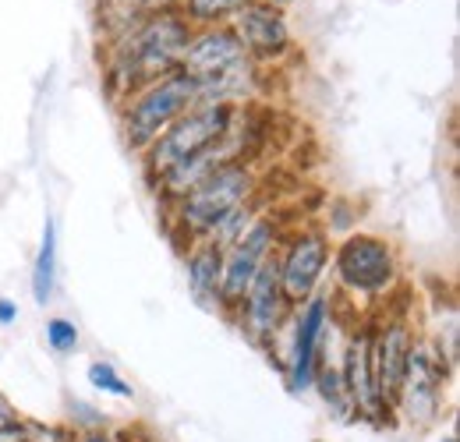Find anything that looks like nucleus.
Returning <instances> with one entry per match:
<instances>
[{
  "label": "nucleus",
  "mask_w": 460,
  "mask_h": 442,
  "mask_svg": "<svg viewBox=\"0 0 460 442\" xmlns=\"http://www.w3.org/2000/svg\"><path fill=\"white\" fill-rule=\"evenodd\" d=\"M259 213H262V202H259V199H255V202H244V206H237L234 213H227V217L217 223L202 241H209V244H217L220 252H227L230 244L248 230V223L255 220Z\"/></svg>",
  "instance_id": "6ab92c4d"
},
{
  "label": "nucleus",
  "mask_w": 460,
  "mask_h": 442,
  "mask_svg": "<svg viewBox=\"0 0 460 442\" xmlns=\"http://www.w3.org/2000/svg\"><path fill=\"white\" fill-rule=\"evenodd\" d=\"M32 301L40 308H47L54 301V290H58V220L47 217L43 220V237H40V248H36V259H32Z\"/></svg>",
  "instance_id": "dca6fc26"
},
{
  "label": "nucleus",
  "mask_w": 460,
  "mask_h": 442,
  "mask_svg": "<svg viewBox=\"0 0 460 442\" xmlns=\"http://www.w3.org/2000/svg\"><path fill=\"white\" fill-rule=\"evenodd\" d=\"M14 323H18V301L0 297V330H7V326H14Z\"/></svg>",
  "instance_id": "a878e982"
},
{
  "label": "nucleus",
  "mask_w": 460,
  "mask_h": 442,
  "mask_svg": "<svg viewBox=\"0 0 460 442\" xmlns=\"http://www.w3.org/2000/svg\"><path fill=\"white\" fill-rule=\"evenodd\" d=\"M67 429H71V436H89V432H111L114 425L100 407H93L85 400H71L67 403Z\"/></svg>",
  "instance_id": "412c9836"
},
{
  "label": "nucleus",
  "mask_w": 460,
  "mask_h": 442,
  "mask_svg": "<svg viewBox=\"0 0 460 442\" xmlns=\"http://www.w3.org/2000/svg\"><path fill=\"white\" fill-rule=\"evenodd\" d=\"M262 195V173L252 160H230L217 166L191 195L173 202L167 209V234L181 248L191 241H202L227 213L244 202H255Z\"/></svg>",
  "instance_id": "7ed1b4c3"
},
{
  "label": "nucleus",
  "mask_w": 460,
  "mask_h": 442,
  "mask_svg": "<svg viewBox=\"0 0 460 442\" xmlns=\"http://www.w3.org/2000/svg\"><path fill=\"white\" fill-rule=\"evenodd\" d=\"M22 421V414H18V407L0 393V429H11V425H18Z\"/></svg>",
  "instance_id": "393cba45"
},
{
  "label": "nucleus",
  "mask_w": 460,
  "mask_h": 442,
  "mask_svg": "<svg viewBox=\"0 0 460 442\" xmlns=\"http://www.w3.org/2000/svg\"><path fill=\"white\" fill-rule=\"evenodd\" d=\"M290 315V305L284 297V287H280V270H277V252L259 266V273L252 279L241 308L234 312L230 326L241 332L255 350L270 354L273 340L280 336L284 323Z\"/></svg>",
  "instance_id": "f8f14e48"
},
{
  "label": "nucleus",
  "mask_w": 460,
  "mask_h": 442,
  "mask_svg": "<svg viewBox=\"0 0 460 442\" xmlns=\"http://www.w3.org/2000/svg\"><path fill=\"white\" fill-rule=\"evenodd\" d=\"M220 262L224 252L209 241H191L184 248V279L188 294L199 301V308L220 315Z\"/></svg>",
  "instance_id": "2eb2a0df"
},
{
  "label": "nucleus",
  "mask_w": 460,
  "mask_h": 442,
  "mask_svg": "<svg viewBox=\"0 0 460 442\" xmlns=\"http://www.w3.org/2000/svg\"><path fill=\"white\" fill-rule=\"evenodd\" d=\"M85 379H89V386L96 389V393H103V396H114V400H135V386L117 372L111 361H93V365L85 368Z\"/></svg>",
  "instance_id": "aec40b11"
},
{
  "label": "nucleus",
  "mask_w": 460,
  "mask_h": 442,
  "mask_svg": "<svg viewBox=\"0 0 460 442\" xmlns=\"http://www.w3.org/2000/svg\"><path fill=\"white\" fill-rule=\"evenodd\" d=\"M439 442H457V436H454V432H450V436H443V439Z\"/></svg>",
  "instance_id": "c756f323"
},
{
  "label": "nucleus",
  "mask_w": 460,
  "mask_h": 442,
  "mask_svg": "<svg viewBox=\"0 0 460 442\" xmlns=\"http://www.w3.org/2000/svg\"><path fill=\"white\" fill-rule=\"evenodd\" d=\"M75 442H78V439H75Z\"/></svg>",
  "instance_id": "7c9ffc66"
},
{
  "label": "nucleus",
  "mask_w": 460,
  "mask_h": 442,
  "mask_svg": "<svg viewBox=\"0 0 460 442\" xmlns=\"http://www.w3.org/2000/svg\"><path fill=\"white\" fill-rule=\"evenodd\" d=\"M237 117H241V110L217 107V103H195L188 113H181L171 128L138 156L146 181H153L164 170H171L173 164L191 160V156L213 149L217 142H224L230 135V128L237 124Z\"/></svg>",
  "instance_id": "0eeeda50"
},
{
  "label": "nucleus",
  "mask_w": 460,
  "mask_h": 442,
  "mask_svg": "<svg viewBox=\"0 0 460 442\" xmlns=\"http://www.w3.org/2000/svg\"><path fill=\"white\" fill-rule=\"evenodd\" d=\"M111 442H114V439H111Z\"/></svg>",
  "instance_id": "2f4dec72"
},
{
  "label": "nucleus",
  "mask_w": 460,
  "mask_h": 442,
  "mask_svg": "<svg viewBox=\"0 0 460 442\" xmlns=\"http://www.w3.org/2000/svg\"><path fill=\"white\" fill-rule=\"evenodd\" d=\"M333 315H337V297L326 287L315 290L297 308H290L284 330L270 347V361H277V368H280L290 393H308L312 383H315L319 358L330 354Z\"/></svg>",
  "instance_id": "20e7f679"
},
{
  "label": "nucleus",
  "mask_w": 460,
  "mask_h": 442,
  "mask_svg": "<svg viewBox=\"0 0 460 442\" xmlns=\"http://www.w3.org/2000/svg\"><path fill=\"white\" fill-rule=\"evenodd\" d=\"M330 252H333L330 230L319 223H301L294 230H284V241L277 248V270L290 308H297L315 290H323L330 273Z\"/></svg>",
  "instance_id": "1a4fd4ad"
},
{
  "label": "nucleus",
  "mask_w": 460,
  "mask_h": 442,
  "mask_svg": "<svg viewBox=\"0 0 460 442\" xmlns=\"http://www.w3.org/2000/svg\"><path fill=\"white\" fill-rule=\"evenodd\" d=\"M414 336H418V330H414L407 308L386 305L372 315V368H376L379 396L390 403V411H394V396H397V386L403 379Z\"/></svg>",
  "instance_id": "ddd939ff"
},
{
  "label": "nucleus",
  "mask_w": 460,
  "mask_h": 442,
  "mask_svg": "<svg viewBox=\"0 0 460 442\" xmlns=\"http://www.w3.org/2000/svg\"><path fill=\"white\" fill-rule=\"evenodd\" d=\"M454 372L443 354L429 343L425 332L414 336L411 354H407V368L394 396V421H401L414 432H429L443 421L447 411V389L454 383Z\"/></svg>",
  "instance_id": "39448f33"
},
{
  "label": "nucleus",
  "mask_w": 460,
  "mask_h": 442,
  "mask_svg": "<svg viewBox=\"0 0 460 442\" xmlns=\"http://www.w3.org/2000/svg\"><path fill=\"white\" fill-rule=\"evenodd\" d=\"M111 439L114 442H160V439H153L149 432H142V429H111Z\"/></svg>",
  "instance_id": "b1692460"
},
{
  "label": "nucleus",
  "mask_w": 460,
  "mask_h": 442,
  "mask_svg": "<svg viewBox=\"0 0 460 442\" xmlns=\"http://www.w3.org/2000/svg\"><path fill=\"white\" fill-rule=\"evenodd\" d=\"M230 32L237 36L241 50L252 64H259L262 71H280L297 57V40L290 29L288 11L248 0L234 18H230Z\"/></svg>",
  "instance_id": "9b49d317"
},
{
  "label": "nucleus",
  "mask_w": 460,
  "mask_h": 442,
  "mask_svg": "<svg viewBox=\"0 0 460 442\" xmlns=\"http://www.w3.org/2000/svg\"><path fill=\"white\" fill-rule=\"evenodd\" d=\"M160 4V11H171V7H177V0H156Z\"/></svg>",
  "instance_id": "c85d7f7f"
},
{
  "label": "nucleus",
  "mask_w": 460,
  "mask_h": 442,
  "mask_svg": "<svg viewBox=\"0 0 460 442\" xmlns=\"http://www.w3.org/2000/svg\"><path fill=\"white\" fill-rule=\"evenodd\" d=\"M248 0H177V14L191 29H213V25H230V18L244 7Z\"/></svg>",
  "instance_id": "a211bd4d"
},
{
  "label": "nucleus",
  "mask_w": 460,
  "mask_h": 442,
  "mask_svg": "<svg viewBox=\"0 0 460 442\" xmlns=\"http://www.w3.org/2000/svg\"><path fill=\"white\" fill-rule=\"evenodd\" d=\"M259 4H270V7H280V11H290L294 4H301V0H259Z\"/></svg>",
  "instance_id": "cd10ccee"
},
{
  "label": "nucleus",
  "mask_w": 460,
  "mask_h": 442,
  "mask_svg": "<svg viewBox=\"0 0 460 442\" xmlns=\"http://www.w3.org/2000/svg\"><path fill=\"white\" fill-rule=\"evenodd\" d=\"M312 389L319 393V400L330 407V414H333L337 421H358L354 403H350V396H347V389H344V379H341V365H337L333 354H323V358H319Z\"/></svg>",
  "instance_id": "f3484780"
},
{
  "label": "nucleus",
  "mask_w": 460,
  "mask_h": 442,
  "mask_svg": "<svg viewBox=\"0 0 460 442\" xmlns=\"http://www.w3.org/2000/svg\"><path fill=\"white\" fill-rule=\"evenodd\" d=\"M22 442H75V436L67 425H58V421L22 418Z\"/></svg>",
  "instance_id": "5701e85b"
},
{
  "label": "nucleus",
  "mask_w": 460,
  "mask_h": 442,
  "mask_svg": "<svg viewBox=\"0 0 460 442\" xmlns=\"http://www.w3.org/2000/svg\"><path fill=\"white\" fill-rule=\"evenodd\" d=\"M337 365H341V379H344L347 396H350V403H354L358 421H368V425H376V429L394 425V411H390V403L379 396L376 368H372V315L358 319V323L344 332Z\"/></svg>",
  "instance_id": "9d476101"
},
{
  "label": "nucleus",
  "mask_w": 460,
  "mask_h": 442,
  "mask_svg": "<svg viewBox=\"0 0 460 442\" xmlns=\"http://www.w3.org/2000/svg\"><path fill=\"white\" fill-rule=\"evenodd\" d=\"M195 82L184 75V71H171L149 85H142L138 93H131L120 107V135H124V146L142 156L181 113H188L195 107Z\"/></svg>",
  "instance_id": "423d86ee"
},
{
  "label": "nucleus",
  "mask_w": 460,
  "mask_h": 442,
  "mask_svg": "<svg viewBox=\"0 0 460 442\" xmlns=\"http://www.w3.org/2000/svg\"><path fill=\"white\" fill-rule=\"evenodd\" d=\"M330 277L337 301L372 305L376 315V308H386L401 290V255L386 237L350 230L330 252Z\"/></svg>",
  "instance_id": "f03ea898"
},
{
  "label": "nucleus",
  "mask_w": 460,
  "mask_h": 442,
  "mask_svg": "<svg viewBox=\"0 0 460 442\" xmlns=\"http://www.w3.org/2000/svg\"><path fill=\"white\" fill-rule=\"evenodd\" d=\"M237 60H244V50L237 43V36L230 32V25H213V29H191V40L184 47L181 67L191 82H206L213 75H224Z\"/></svg>",
  "instance_id": "4468645a"
},
{
  "label": "nucleus",
  "mask_w": 460,
  "mask_h": 442,
  "mask_svg": "<svg viewBox=\"0 0 460 442\" xmlns=\"http://www.w3.org/2000/svg\"><path fill=\"white\" fill-rule=\"evenodd\" d=\"M0 442H22V421L11 429H0Z\"/></svg>",
  "instance_id": "bb28decb"
},
{
  "label": "nucleus",
  "mask_w": 460,
  "mask_h": 442,
  "mask_svg": "<svg viewBox=\"0 0 460 442\" xmlns=\"http://www.w3.org/2000/svg\"><path fill=\"white\" fill-rule=\"evenodd\" d=\"M280 241H284L280 217L262 209L255 220L248 223V230L224 252V262H220V315L227 323L234 319V312L241 308V301H244L255 273H259V266L280 248Z\"/></svg>",
  "instance_id": "6e6552de"
},
{
  "label": "nucleus",
  "mask_w": 460,
  "mask_h": 442,
  "mask_svg": "<svg viewBox=\"0 0 460 442\" xmlns=\"http://www.w3.org/2000/svg\"><path fill=\"white\" fill-rule=\"evenodd\" d=\"M191 40V25L177 11H149L131 22L124 32L103 40V85L117 107L138 93L142 85L164 78L181 67L184 47Z\"/></svg>",
  "instance_id": "f257e3e1"
},
{
  "label": "nucleus",
  "mask_w": 460,
  "mask_h": 442,
  "mask_svg": "<svg viewBox=\"0 0 460 442\" xmlns=\"http://www.w3.org/2000/svg\"><path fill=\"white\" fill-rule=\"evenodd\" d=\"M43 336H47V347H50L54 354H75V350H78V340H82V332H78V326H75V319H64V315L47 319Z\"/></svg>",
  "instance_id": "4be33fe9"
}]
</instances>
